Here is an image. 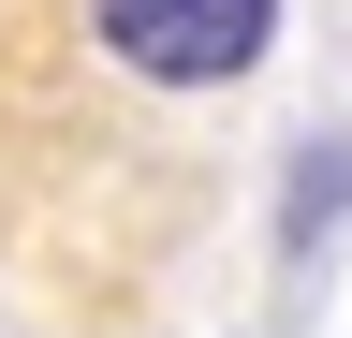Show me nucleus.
<instances>
[{
    "mask_svg": "<svg viewBox=\"0 0 352 338\" xmlns=\"http://www.w3.org/2000/svg\"><path fill=\"white\" fill-rule=\"evenodd\" d=\"M88 30H103V59L147 74V89H235V74L279 45V0H88Z\"/></svg>",
    "mask_w": 352,
    "mask_h": 338,
    "instance_id": "nucleus-1",
    "label": "nucleus"
}]
</instances>
